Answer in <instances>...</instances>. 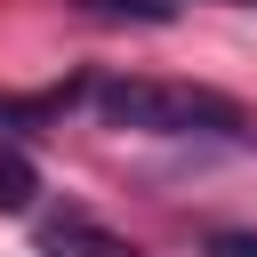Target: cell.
Returning <instances> with one entry per match:
<instances>
[{"instance_id": "obj_3", "label": "cell", "mask_w": 257, "mask_h": 257, "mask_svg": "<svg viewBox=\"0 0 257 257\" xmlns=\"http://www.w3.org/2000/svg\"><path fill=\"white\" fill-rule=\"evenodd\" d=\"M32 193H40L32 153H24V145H0V217H24V209H32Z\"/></svg>"}, {"instance_id": "obj_2", "label": "cell", "mask_w": 257, "mask_h": 257, "mask_svg": "<svg viewBox=\"0 0 257 257\" xmlns=\"http://www.w3.org/2000/svg\"><path fill=\"white\" fill-rule=\"evenodd\" d=\"M40 257H145V249L120 241V233H104L88 209H64V217L40 225Z\"/></svg>"}, {"instance_id": "obj_5", "label": "cell", "mask_w": 257, "mask_h": 257, "mask_svg": "<svg viewBox=\"0 0 257 257\" xmlns=\"http://www.w3.org/2000/svg\"><path fill=\"white\" fill-rule=\"evenodd\" d=\"M209 257H257V233L249 225H217L209 233Z\"/></svg>"}, {"instance_id": "obj_4", "label": "cell", "mask_w": 257, "mask_h": 257, "mask_svg": "<svg viewBox=\"0 0 257 257\" xmlns=\"http://www.w3.org/2000/svg\"><path fill=\"white\" fill-rule=\"evenodd\" d=\"M80 16H104V24H177L185 0H72Z\"/></svg>"}, {"instance_id": "obj_1", "label": "cell", "mask_w": 257, "mask_h": 257, "mask_svg": "<svg viewBox=\"0 0 257 257\" xmlns=\"http://www.w3.org/2000/svg\"><path fill=\"white\" fill-rule=\"evenodd\" d=\"M88 104L112 128H137V137H249V112L217 88H193V80L104 72V80H88Z\"/></svg>"}]
</instances>
